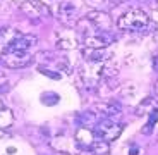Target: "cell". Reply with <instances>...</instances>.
Here are the masks:
<instances>
[{
    "instance_id": "obj_1",
    "label": "cell",
    "mask_w": 158,
    "mask_h": 155,
    "mask_svg": "<svg viewBox=\"0 0 158 155\" xmlns=\"http://www.w3.org/2000/svg\"><path fill=\"white\" fill-rule=\"evenodd\" d=\"M151 26V17L141 9H131L120 14L117 19V28L122 31L129 33H143L150 29Z\"/></svg>"
},
{
    "instance_id": "obj_2",
    "label": "cell",
    "mask_w": 158,
    "mask_h": 155,
    "mask_svg": "<svg viewBox=\"0 0 158 155\" xmlns=\"http://www.w3.org/2000/svg\"><path fill=\"white\" fill-rule=\"evenodd\" d=\"M33 62V55L29 52L21 50H4L0 54V64L7 69H23Z\"/></svg>"
},
{
    "instance_id": "obj_3",
    "label": "cell",
    "mask_w": 158,
    "mask_h": 155,
    "mask_svg": "<svg viewBox=\"0 0 158 155\" xmlns=\"http://www.w3.org/2000/svg\"><path fill=\"white\" fill-rule=\"evenodd\" d=\"M122 131H124V127L112 119H102V121H98L96 126H95L96 138L102 140V141H107V143L117 140L118 136L122 135Z\"/></svg>"
},
{
    "instance_id": "obj_4",
    "label": "cell",
    "mask_w": 158,
    "mask_h": 155,
    "mask_svg": "<svg viewBox=\"0 0 158 155\" xmlns=\"http://www.w3.org/2000/svg\"><path fill=\"white\" fill-rule=\"evenodd\" d=\"M55 14H57V19H59L64 26H67V28H72V26H76V24L79 23V11L72 2H65V0L60 2V4L57 5Z\"/></svg>"
},
{
    "instance_id": "obj_5",
    "label": "cell",
    "mask_w": 158,
    "mask_h": 155,
    "mask_svg": "<svg viewBox=\"0 0 158 155\" xmlns=\"http://www.w3.org/2000/svg\"><path fill=\"white\" fill-rule=\"evenodd\" d=\"M84 19L88 21V24L96 33L98 31H110V28H112V17L105 11H91L84 16Z\"/></svg>"
},
{
    "instance_id": "obj_6",
    "label": "cell",
    "mask_w": 158,
    "mask_h": 155,
    "mask_svg": "<svg viewBox=\"0 0 158 155\" xmlns=\"http://www.w3.org/2000/svg\"><path fill=\"white\" fill-rule=\"evenodd\" d=\"M38 43V38L35 35H28V33L17 31L16 36L9 41L5 50H21V52H29L35 45Z\"/></svg>"
},
{
    "instance_id": "obj_7",
    "label": "cell",
    "mask_w": 158,
    "mask_h": 155,
    "mask_svg": "<svg viewBox=\"0 0 158 155\" xmlns=\"http://www.w3.org/2000/svg\"><path fill=\"white\" fill-rule=\"evenodd\" d=\"M112 43H115V36L110 31H98L83 38V47L86 48H108V45Z\"/></svg>"
},
{
    "instance_id": "obj_8",
    "label": "cell",
    "mask_w": 158,
    "mask_h": 155,
    "mask_svg": "<svg viewBox=\"0 0 158 155\" xmlns=\"http://www.w3.org/2000/svg\"><path fill=\"white\" fill-rule=\"evenodd\" d=\"M19 9L29 17H47L52 14L50 9L40 0H23L19 4Z\"/></svg>"
},
{
    "instance_id": "obj_9",
    "label": "cell",
    "mask_w": 158,
    "mask_h": 155,
    "mask_svg": "<svg viewBox=\"0 0 158 155\" xmlns=\"http://www.w3.org/2000/svg\"><path fill=\"white\" fill-rule=\"evenodd\" d=\"M81 55L84 57V62H88V64H107L112 57V52L108 48H86V47H83Z\"/></svg>"
},
{
    "instance_id": "obj_10",
    "label": "cell",
    "mask_w": 158,
    "mask_h": 155,
    "mask_svg": "<svg viewBox=\"0 0 158 155\" xmlns=\"http://www.w3.org/2000/svg\"><path fill=\"white\" fill-rule=\"evenodd\" d=\"M93 110H96V115H102L103 119H112V121H114L117 115L122 114L120 105H118V103H115V102H108V100L95 103Z\"/></svg>"
},
{
    "instance_id": "obj_11",
    "label": "cell",
    "mask_w": 158,
    "mask_h": 155,
    "mask_svg": "<svg viewBox=\"0 0 158 155\" xmlns=\"http://www.w3.org/2000/svg\"><path fill=\"white\" fill-rule=\"evenodd\" d=\"M74 140H76V143H77V147L88 150L96 140L95 129H93L91 126H79L77 131H76V135H74Z\"/></svg>"
},
{
    "instance_id": "obj_12",
    "label": "cell",
    "mask_w": 158,
    "mask_h": 155,
    "mask_svg": "<svg viewBox=\"0 0 158 155\" xmlns=\"http://www.w3.org/2000/svg\"><path fill=\"white\" fill-rule=\"evenodd\" d=\"M77 43H79L77 36L71 35L67 31L57 36V48H60V50H72V48L77 47Z\"/></svg>"
},
{
    "instance_id": "obj_13",
    "label": "cell",
    "mask_w": 158,
    "mask_h": 155,
    "mask_svg": "<svg viewBox=\"0 0 158 155\" xmlns=\"http://www.w3.org/2000/svg\"><path fill=\"white\" fill-rule=\"evenodd\" d=\"M14 124V112L7 107H2L0 109V129L5 131Z\"/></svg>"
},
{
    "instance_id": "obj_14",
    "label": "cell",
    "mask_w": 158,
    "mask_h": 155,
    "mask_svg": "<svg viewBox=\"0 0 158 155\" xmlns=\"http://www.w3.org/2000/svg\"><path fill=\"white\" fill-rule=\"evenodd\" d=\"M16 33H17V29H14V28H2L0 29V54L7 48L9 41L16 36Z\"/></svg>"
},
{
    "instance_id": "obj_15",
    "label": "cell",
    "mask_w": 158,
    "mask_h": 155,
    "mask_svg": "<svg viewBox=\"0 0 158 155\" xmlns=\"http://www.w3.org/2000/svg\"><path fill=\"white\" fill-rule=\"evenodd\" d=\"M88 150H89L93 155H108V153H110V143H107V141H102V140L96 138L95 143L91 145Z\"/></svg>"
},
{
    "instance_id": "obj_16",
    "label": "cell",
    "mask_w": 158,
    "mask_h": 155,
    "mask_svg": "<svg viewBox=\"0 0 158 155\" xmlns=\"http://www.w3.org/2000/svg\"><path fill=\"white\" fill-rule=\"evenodd\" d=\"M156 105L158 103L155 102V98H144V100H141V102L138 103L136 112H138V115H146V114H150Z\"/></svg>"
},
{
    "instance_id": "obj_17",
    "label": "cell",
    "mask_w": 158,
    "mask_h": 155,
    "mask_svg": "<svg viewBox=\"0 0 158 155\" xmlns=\"http://www.w3.org/2000/svg\"><path fill=\"white\" fill-rule=\"evenodd\" d=\"M156 121H158V105H156V107H155L153 110L150 112V121H148V124L144 126L143 133H144V135H148V133L153 131V126L156 124Z\"/></svg>"
},
{
    "instance_id": "obj_18",
    "label": "cell",
    "mask_w": 158,
    "mask_h": 155,
    "mask_svg": "<svg viewBox=\"0 0 158 155\" xmlns=\"http://www.w3.org/2000/svg\"><path fill=\"white\" fill-rule=\"evenodd\" d=\"M88 7H91L93 11H103V9L108 5L110 0H83Z\"/></svg>"
},
{
    "instance_id": "obj_19",
    "label": "cell",
    "mask_w": 158,
    "mask_h": 155,
    "mask_svg": "<svg viewBox=\"0 0 158 155\" xmlns=\"http://www.w3.org/2000/svg\"><path fill=\"white\" fill-rule=\"evenodd\" d=\"M151 66H153V71L158 72V55H153V59H151Z\"/></svg>"
},
{
    "instance_id": "obj_20",
    "label": "cell",
    "mask_w": 158,
    "mask_h": 155,
    "mask_svg": "<svg viewBox=\"0 0 158 155\" xmlns=\"http://www.w3.org/2000/svg\"><path fill=\"white\" fill-rule=\"evenodd\" d=\"M138 153H139V148H138V147H136V148H134V147H131L129 155H138Z\"/></svg>"
},
{
    "instance_id": "obj_21",
    "label": "cell",
    "mask_w": 158,
    "mask_h": 155,
    "mask_svg": "<svg viewBox=\"0 0 158 155\" xmlns=\"http://www.w3.org/2000/svg\"><path fill=\"white\" fill-rule=\"evenodd\" d=\"M151 16H153V17H155V19H156V21H158V9H156V11H153V12H151Z\"/></svg>"
},
{
    "instance_id": "obj_22",
    "label": "cell",
    "mask_w": 158,
    "mask_h": 155,
    "mask_svg": "<svg viewBox=\"0 0 158 155\" xmlns=\"http://www.w3.org/2000/svg\"><path fill=\"white\" fill-rule=\"evenodd\" d=\"M7 152H9V153H14V152H16V148H12V147H9V148H7Z\"/></svg>"
},
{
    "instance_id": "obj_23",
    "label": "cell",
    "mask_w": 158,
    "mask_h": 155,
    "mask_svg": "<svg viewBox=\"0 0 158 155\" xmlns=\"http://www.w3.org/2000/svg\"><path fill=\"white\" fill-rule=\"evenodd\" d=\"M155 93H156V95H158V81H156V83H155Z\"/></svg>"
},
{
    "instance_id": "obj_24",
    "label": "cell",
    "mask_w": 158,
    "mask_h": 155,
    "mask_svg": "<svg viewBox=\"0 0 158 155\" xmlns=\"http://www.w3.org/2000/svg\"><path fill=\"white\" fill-rule=\"evenodd\" d=\"M2 107H5V105H4V100L0 98V109H2Z\"/></svg>"
}]
</instances>
